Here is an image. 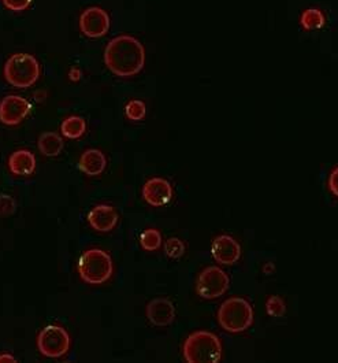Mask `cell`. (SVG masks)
Here are the masks:
<instances>
[{
	"label": "cell",
	"instance_id": "7c38bea8",
	"mask_svg": "<svg viewBox=\"0 0 338 363\" xmlns=\"http://www.w3.org/2000/svg\"><path fill=\"white\" fill-rule=\"evenodd\" d=\"M143 198L154 207H162L173 198V187L162 177H153L143 187Z\"/></svg>",
	"mask_w": 338,
	"mask_h": 363
},
{
	"label": "cell",
	"instance_id": "2e32d148",
	"mask_svg": "<svg viewBox=\"0 0 338 363\" xmlns=\"http://www.w3.org/2000/svg\"><path fill=\"white\" fill-rule=\"evenodd\" d=\"M37 147L45 157H58L63 150V140L58 133L45 132L38 137Z\"/></svg>",
	"mask_w": 338,
	"mask_h": 363
},
{
	"label": "cell",
	"instance_id": "603a6c76",
	"mask_svg": "<svg viewBox=\"0 0 338 363\" xmlns=\"http://www.w3.org/2000/svg\"><path fill=\"white\" fill-rule=\"evenodd\" d=\"M17 206L15 200L8 195H0V217H8L14 214Z\"/></svg>",
	"mask_w": 338,
	"mask_h": 363
},
{
	"label": "cell",
	"instance_id": "30bf717a",
	"mask_svg": "<svg viewBox=\"0 0 338 363\" xmlns=\"http://www.w3.org/2000/svg\"><path fill=\"white\" fill-rule=\"evenodd\" d=\"M211 255L218 264L232 266L241 257V245L230 234H219L213 240Z\"/></svg>",
	"mask_w": 338,
	"mask_h": 363
},
{
	"label": "cell",
	"instance_id": "e0dca14e",
	"mask_svg": "<svg viewBox=\"0 0 338 363\" xmlns=\"http://www.w3.org/2000/svg\"><path fill=\"white\" fill-rule=\"evenodd\" d=\"M87 131V122L83 117L70 115L61 125V132L67 138H80Z\"/></svg>",
	"mask_w": 338,
	"mask_h": 363
},
{
	"label": "cell",
	"instance_id": "3957f363",
	"mask_svg": "<svg viewBox=\"0 0 338 363\" xmlns=\"http://www.w3.org/2000/svg\"><path fill=\"white\" fill-rule=\"evenodd\" d=\"M216 320L219 327L229 333L246 332L255 320L253 306L246 297H229L220 304Z\"/></svg>",
	"mask_w": 338,
	"mask_h": 363
},
{
	"label": "cell",
	"instance_id": "484cf974",
	"mask_svg": "<svg viewBox=\"0 0 338 363\" xmlns=\"http://www.w3.org/2000/svg\"><path fill=\"white\" fill-rule=\"evenodd\" d=\"M81 77H83V73H81V70L78 69V67H71L70 69V71H69V78L71 80V81H80L81 80Z\"/></svg>",
	"mask_w": 338,
	"mask_h": 363
},
{
	"label": "cell",
	"instance_id": "9a60e30c",
	"mask_svg": "<svg viewBox=\"0 0 338 363\" xmlns=\"http://www.w3.org/2000/svg\"><path fill=\"white\" fill-rule=\"evenodd\" d=\"M106 166H107V159H106L104 154L96 148L87 150L78 161L80 170L92 177L101 174L104 171Z\"/></svg>",
	"mask_w": 338,
	"mask_h": 363
},
{
	"label": "cell",
	"instance_id": "83f0119b",
	"mask_svg": "<svg viewBox=\"0 0 338 363\" xmlns=\"http://www.w3.org/2000/svg\"><path fill=\"white\" fill-rule=\"evenodd\" d=\"M272 269H273V264H269L267 266H266V267H265V270H266V271H272Z\"/></svg>",
	"mask_w": 338,
	"mask_h": 363
},
{
	"label": "cell",
	"instance_id": "44dd1931",
	"mask_svg": "<svg viewBox=\"0 0 338 363\" xmlns=\"http://www.w3.org/2000/svg\"><path fill=\"white\" fill-rule=\"evenodd\" d=\"M164 254L171 258V259H178L181 258L185 254V244L184 241L178 237H170L164 241L163 245Z\"/></svg>",
	"mask_w": 338,
	"mask_h": 363
},
{
	"label": "cell",
	"instance_id": "52a82bcc",
	"mask_svg": "<svg viewBox=\"0 0 338 363\" xmlns=\"http://www.w3.org/2000/svg\"><path fill=\"white\" fill-rule=\"evenodd\" d=\"M37 348L47 358H61L70 348V336L62 327L48 325L37 336Z\"/></svg>",
	"mask_w": 338,
	"mask_h": 363
},
{
	"label": "cell",
	"instance_id": "6da1fadb",
	"mask_svg": "<svg viewBox=\"0 0 338 363\" xmlns=\"http://www.w3.org/2000/svg\"><path fill=\"white\" fill-rule=\"evenodd\" d=\"M104 64L118 77H132L143 70L146 50L133 36H117L110 40L104 50Z\"/></svg>",
	"mask_w": 338,
	"mask_h": 363
},
{
	"label": "cell",
	"instance_id": "7402d4cb",
	"mask_svg": "<svg viewBox=\"0 0 338 363\" xmlns=\"http://www.w3.org/2000/svg\"><path fill=\"white\" fill-rule=\"evenodd\" d=\"M266 310H267V314L274 318L283 317L286 313V304L282 297L273 295V297H269L266 301Z\"/></svg>",
	"mask_w": 338,
	"mask_h": 363
},
{
	"label": "cell",
	"instance_id": "8fae6325",
	"mask_svg": "<svg viewBox=\"0 0 338 363\" xmlns=\"http://www.w3.org/2000/svg\"><path fill=\"white\" fill-rule=\"evenodd\" d=\"M147 318L155 327H169L176 320V307L167 297H155L147 304Z\"/></svg>",
	"mask_w": 338,
	"mask_h": 363
},
{
	"label": "cell",
	"instance_id": "5bb4252c",
	"mask_svg": "<svg viewBox=\"0 0 338 363\" xmlns=\"http://www.w3.org/2000/svg\"><path fill=\"white\" fill-rule=\"evenodd\" d=\"M8 169L15 176L28 177L36 169V158L28 150H18L10 155Z\"/></svg>",
	"mask_w": 338,
	"mask_h": 363
},
{
	"label": "cell",
	"instance_id": "8992f818",
	"mask_svg": "<svg viewBox=\"0 0 338 363\" xmlns=\"http://www.w3.org/2000/svg\"><path fill=\"white\" fill-rule=\"evenodd\" d=\"M230 285V277L219 266L204 267L196 280V294L202 299L214 300L222 297Z\"/></svg>",
	"mask_w": 338,
	"mask_h": 363
},
{
	"label": "cell",
	"instance_id": "4316f807",
	"mask_svg": "<svg viewBox=\"0 0 338 363\" xmlns=\"http://www.w3.org/2000/svg\"><path fill=\"white\" fill-rule=\"evenodd\" d=\"M15 363L17 362V360L13 357V355H10V354H1L0 355V363Z\"/></svg>",
	"mask_w": 338,
	"mask_h": 363
},
{
	"label": "cell",
	"instance_id": "ffe728a7",
	"mask_svg": "<svg viewBox=\"0 0 338 363\" xmlns=\"http://www.w3.org/2000/svg\"><path fill=\"white\" fill-rule=\"evenodd\" d=\"M125 113H126V117L130 120V121H141L144 117H146V113H147V107H146V103L143 100L133 99L130 100L126 107H125Z\"/></svg>",
	"mask_w": 338,
	"mask_h": 363
},
{
	"label": "cell",
	"instance_id": "7a4b0ae2",
	"mask_svg": "<svg viewBox=\"0 0 338 363\" xmlns=\"http://www.w3.org/2000/svg\"><path fill=\"white\" fill-rule=\"evenodd\" d=\"M222 354V341L213 332L196 330L185 339L183 355L188 363H218Z\"/></svg>",
	"mask_w": 338,
	"mask_h": 363
},
{
	"label": "cell",
	"instance_id": "277c9868",
	"mask_svg": "<svg viewBox=\"0 0 338 363\" xmlns=\"http://www.w3.org/2000/svg\"><path fill=\"white\" fill-rule=\"evenodd\" d=\"M3 76L10 85L25 90L38 80L40 65L31 54H14L4 64Z\"/></svg>",
	"mask_w": 338,
	"mask_h": 363
},
{
	"label": "cell",
	"instance_id": "d6986e66",
	"mask_svg": "<svg viewBox=\"0 0 338 363\" xmlns=\"http://www.w3.org/2000/svg\"><path fill=\"white\" fill-rule=\"evenodd\" d=\"M140 245L146 251H156L162 245V234L157 229L150 228L140 234Z\"/></svg>",
	"mask_w": 338,
	"mask_h": 363
},
{
	"label": "cell",
	"instance_id": "ac0fdd59",
	"mask_svg": "<svg viewBox=\"0 0 338 363\" xmlns=\"http://www.w3.org/2000/svg\"><path fill=\"white\" fill-rule=\"evenodd\" d=\"M300 24L307 31H315L325 25V14L319 8H307L300 17Z\"/></svg>",
	"mask_w": 338,
	"mask_h": 363
},
{
	"label": "cell",
	"instance_id": "cb8c5ba5",
	"mask_svg": "<svg viewBox=\"0 0 338 363\" xmlns=\"http://www.w3.org/2000/svg\"><path fill=\"white\" fill-rule=\"evenodd\" d=\"M4 7L15 11V13H21L24 10H27L31 6V0H1Z\"/></svg>",
	"mask_w": 338,
	"mask_h": 363
},
{
	"label": "cell",
	"instance_id": "ba28073f",
	"mask_svg": "<svg viewBox=\"0 0 338 363\" xmlns=\"http://www.w3.org/2000/svg\"><path fill=\"white\" fill-rule=\"evenodd\" d=\"M80 31L91 38H99L110 31V15L100 7H88L80 17Z\"/></svg>",
	"mask_w": 338,
	"mask_h": 363
},
{
	"label": "cell",
	"instance_id": "d4e9b609",
	"mask_svg": "<svg viewBox=\"0 0 338 363\" xmlns=\"http://www.w3.org/2000/svg\"><path fill=\"white\" fill-rule=\"evenodd\" d=\"M328 185H329V190L330 192L338 198V166H336L330 174H329V178H328Z\"/></svg>",
	"mask_w": 338,
	"mask_h": 363
},
{
	"label": "cell",
	"instance_id": "9c48e42d",
	"mask_svg": "<svg viewBox=\"0 0 338 363\" xmlns=\"http://www.w3.org/2000/svg\"><path fill=\"white\" fill-rule=\"evenodd\" d=\"M31 110V103L25 98L8 95L0 100V122L8 127L20 125Z\"/></svg>",
	"mask_w": 338,
	"mask_h": 363
},
{
	"label": "cell",
	"instance_id": "5b68a950",
	"mask_svg": "<svg viewBox=\"0 0 338 363\" xmlns=\"http://www.w3.org/2000/svg\"><path fill=\"white\" fill-rule=\"evenodd\" d=\"M78 274L83 281L91 285H100L110 280L114 271L111 257L99 248L85 251L77 264Z\"/></svg>",
	"mask_w": 338,
	"mask_h": 363
},
{
	"label": "cell",
	"instance_id": "4fadbf2b",
	"mask_svg": "<svg viewBox=\"0 0 338 363\" xmlns=\"http://www.w3.org/2000/svg\"><path fill=\"white\" fill-rule=\"evenodd\" d=\"M118 213L110 204H97L88 214V222L93 229L100 233H108L118 224Z\"/></svg>",
	"mask_w": 338,
	"mask_h": 363
}]
</instances>
